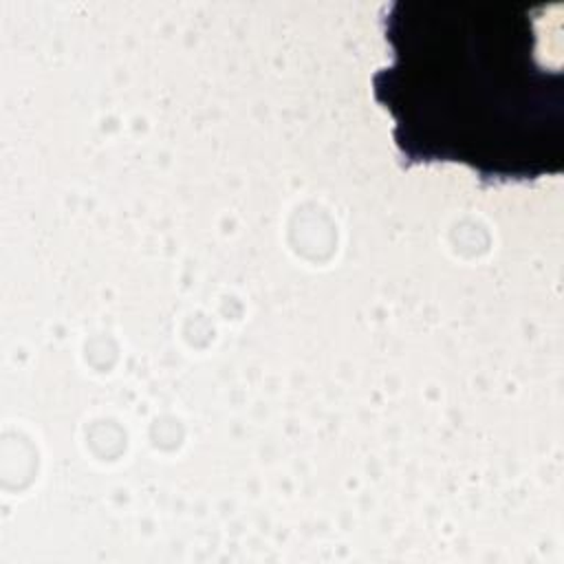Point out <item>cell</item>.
I'll return each instance as SVG.
<instances>
[{
  "mask_svg": "<svg viewBox=\"0 0 564 564\" xmlns=\"http://www.w3.org/2000/svg\"><path fill=\"white\" fill-rule=\"evenodd\" d=\"M546 7L394 0L381 13L390 62L372 73L405 167L456 163L480 185L564 170V70L540 59Z\"/></svg>",
  "mask_w": 564,
  "mask_h": 564,
  "instance_id": "cell-1",
  "label": "cell"
}]
</instances>
